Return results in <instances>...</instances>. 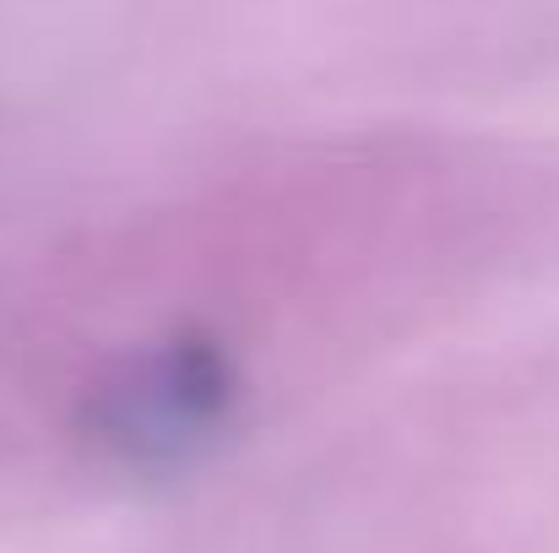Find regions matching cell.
<instances>
[{
    "label": "cell",
    "instance_id": "cell-1",
    "mask_svg": "<svg viewBox=\"0 0 559 553\" xmlns=\"http://www.w3.org/2000/svg\"><path fill=\"white\" fill-rule=\"evenodd\" d=\"M228 412V369L206 353H164L158 364L136 369L120 390L104 396L98 440L115 445L126 461H186L201 450Z\"/></svg>",
    "mask_w": 559,
    "mask_h": 553
}]
</instances>
